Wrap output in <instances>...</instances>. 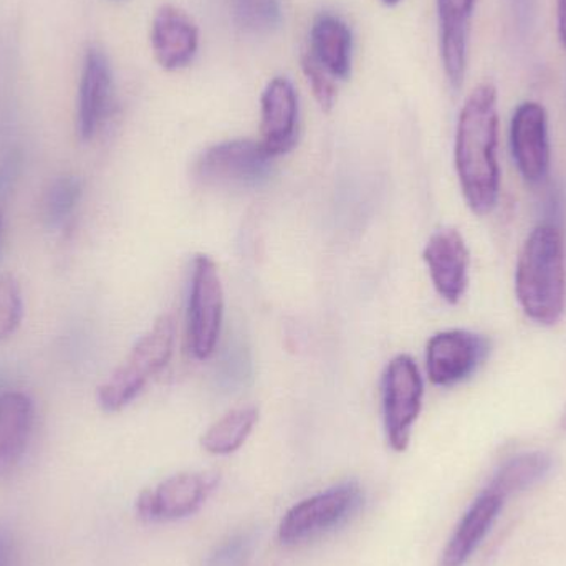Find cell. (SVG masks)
Returning a JSON list of instances; mask_svg holds the SVG:
<instances>
[{"label": "cell", "instance_id": "cell-1", "mask_svg": "<svg viewBox=\"0 0 566 566\" xmlns=\"http://www.w3.org/2000/svg\"><path fill=\"white\" fill-rule=\"evenodd\" d=\"M497 90L492 83H482L465 99L455 133V168L465 201L475 214H488L497 205Z\"/></svg>", "mask_w": 566, "mask_h": 566}, {"label": "cell", "instance_id": "cell-2", "mask_svg": "<svg viewBox=\"0 0 566 566\" xmlns=\"http://www.w3.org/2000/svg\"><path fill=\"white\" fill-rule=\"evenodd\" d=\"M515 290L525 315L541 325H555L565 312L566 268L564 231L544 222L522 248Z\"/></svg>", "mask_w": 566, "mask_h": 566}, {"label": "cell", "instance_id": "cell-3", "mask_svg": "<svg viewBox=\"0 0 566 566\" xmlns=\"http://www.w3.org/2000/svg\"><path fill=\"white\" fill-rule=\"evenodd\" d=\"M176 326L169 315L158 318L133 346L125 361L98 388V405L105 412H118L132 405L156 375L168 366L175 352Z\"/></svg>", "mask_w": 566, "mask_h": 566}, {"label": "cell", "instance_id": "cell-4", "mask_svg": "<svg viewBox=\"0 0 566 566\" xmlns=\"http://www.w3.org/2000/svg\"><path fill=\"white\" fill-rule=\"evenodd\" d=\"M274 159L261 142L232 139L206 149L196 176L214 188H255L271 178Z\"/></svg>", "mask_w": 566, "mask_h": 566}, {"label": "cell", "instance_id": "cell-5", "mask_svg": "<svg viewBox=\"0 0 566 566\" xmlns=\"http://www.w3.org/2000/svg\"><path fill=\"white\" fill-rule=\"evenodd\" d=\"M361 502V489L356 484L336 485L305 499L283 515L279 541L286 547H293L319 537L348 521Z\"/></svg>", "mask_w": 566, "mask_h": 566}, {"label": "cell", "instance_id": "cell-6", "mask_svg": "<svg viewBox=\"0 0 566 566\" xmlns=\"http://www.w3.org/2000/svg\"><path fill=\"white\" fill-rule=\"evenodd\" d=\"M224 318V289L218 265L209 255H198L192 262L189 290V348L198 359L211 358L221 335Z\"/></svg>", "mask_w": 566, "mask_h": 566}, {"label": "cell", "instance_id": "cell-7", "mask_svg": "<svg viewBox=\"0 0 566 566\" xmlns=\"http://www.w3.org/2000/svg\"><path fill=\"white\" fill-rule=\"evenodd\" d=\"M422 395L424 385L415 359L408 355L391 359L382 378V412L386 438L392 451L408 449L412 426L421 412Z\"/></svg>", "mask_w": 566, "mask_h": 566}, {"label": "cell", "instance_id": "cell-8", "mask_svg": "<svg viewBox=\"0 0 566 566\" xmlns=\"http://www.w3.org/2000/svg\"><path fill=\"white\" fill-rule=\"evenodd\" d=\"M216 472H185L166 479L158 488L143 492L136 501L139 517L153 524L175 522L195 515L218 485Z\"/></svg>", "mask_w": 566, "mask_h": 566}, {"label": "cell", "instance_id": "cell-9", "mask_svg": "<svg viewBox=\"0 0 566 566\" xmlns=\"http://www.w3.org/2000/svg\"><path fill=\"white\" fill-rule=\"evenodd\" d=\"M489 355L484 336L465 329H449L432 336L426 349L428 375L434 385L451 388L478 371Z\"/></svg>", "mask_w": 566, "mask_h": 566}, {"label": "cell", "instance_id": "cell-10", "mask_svg": "<svg viewBox=\"0 0 566 566\" xmlns=\"http://www.w3.org/2000/svg\"><path fill=\"white\" fill-rule=\"evenodd\" d=\"M512 153L522 176L541 185L551 171V138L547 112L541 103L525 102L514 113L511 126Z\"/></svg>", "mask_w": 566, "mask_h": 566}, {"label": "cell", "instance_id": "cell-11", "mask_svg": "<svg viewBox=\"0 0 566 566\" xmlns=\"http://www.w3.org/2000/svg\"><path fill=\"white\" fill-rule=\"evenodd\" d=\"M262 145L274 158L295 148L298 139V96L285 76H275L261 98Z\"/></svg>", "mask_w": 566, "mask_h": 566}, {"label": "cell", "instance_id": "cell-12", "mask_svg": "<svg viewBox=\"0 0 566 566\" xmlns=\"http://www.w3.org/2000/svg\"><path fill=\"white\" fill-rule=\"evenodd\" d=\"M151 46L161 69L168 72L186 69L198 55V25L185 10L166 3L153 17Z\"/></svg>", "mask_w": 566, "mask_h": 566}, {"label": "cell", "instance_id": "cell-13", "mask_svg": "<svg viewBox=\"0 0 566 566\" xmlns=\"http://www.w3.org/2000/svg\"><path fill=\"white\" fill-rule=\"evenodd\" d=\"M424 261L439 295L452 305L461 302L469 283V251L464 238L455 229H441L429 239Z\"/></svg>", "mask_w": 566, "mask_h": 566}, {"label": "cell", "instance_id": "cell-14", "mask_svg": "<svg viewBox=\"0 0 566 566\" xmlns=\"http://www.w3.org/2000/svg\"><path fill=\"white\" fill-rule=\"evenodd\" d=\"M113 73L108 56L103 50L90 49L83 60L80 78L78 109H76V132L83 142L95 138L102 128L109 103H112Z\"/></svg>", "mask_w": 566, "mask_h": 566}, {"label": "cell", "instance_id": "cell-15", "mask_svg": "<svg viewBox=\"0 0 566 566\" xmlns=\"http://www.w3.org/2000/svg\"><path fill=\"white\" fill-rule=\"evenodd\" d=\"M474 6L475 0H438L442 65L454 88L462 85L468 70L469 33Z\"/></svg>", "mask_w": 566, "mask_h": 566}, {"label": "cell", "instance_id": "cell-16", "mask_svg": "<svg viewBox=\"0 0 566 566\" xmlns=\"http://www.w3.org/2000/svg\"><path fill=\"white\" fill-rule=\"evenodd\" d=\"M35 409L20 391L0 392V478L22 461L32 438Z\"/></svg>", "mask_w": 566, "mask_h": 566}, {"label": "cell", "instance_id": "cell-17", "mask_svg": "<svg viewBox=\"0 0 566 566\" xmlns=\"http://www.w3.org/2000/svg\"><path fill=\"white\" fill-rule=\"evenodd\" d=\"M310 55L335 80L352 75L353 35L348 23L335 13L323 12L310 29Z\"/></svg>", "mask_w": 566, "mask_h": 566}, {"label": "cell", "instance_id": "cell-18", "mask_svg": "<svg viewBox=\"0 0 566 566\" xmlns=\"http://www.w3.org/2000/svg\"><path fill=\"white\" fill-rule=\"evenodd\" d=\"M502 505L504 499L489 489L475 499L442 554V566H462L471 558L494 525Z\"/></svg>", "mask_w": 566, "mask_h": 566}, {"label": "cell", "instance_id": "cell-19", "mask_svg": "<svg viewBox=\"0 0 566 566\" xmlns=\"http://www.w3.org/2000/svg\"><path fill=\"white\" fill-rule=\"evenodd\" d=\"M258 421L259 409L255 406L232 409L206 431L201 439L202 449L214 455L232 454L244 446Z\"/></svg>", "mask_w": 566, "mask_h": 566}, {"label": "cell", "instance_id": "cell-20", "mask_svg": "<svg viewBox=\"0 0 566 566\" xmlns=\"http://www.w3.org/2000/svg\"><path fill=\"white\" fill-rule=\"evenodd\" d=\"M551 469L552 459L544 452L515 455L499 469L488 489L505 501L509 495L534 488L551 472Z\"/></svg>", "mask_w": 566, "mask_h": 566}, {"label": "cell", "instance_id": "cell-21", "mask_svg": "<svg viewBox=\"0 0 566 566\" xmlns=\"http://www.w3.org/2000/svg\"><path fill=\"white\" fill-rule=\"evenodd\" d=\"M82 199V181L76 176L63 175L53 179L42 201L43 222L50 231L69 228Z\"/></svg>", "mask_w": 566, "mask_h": 566}, {"label": "cell", "instance_id": "cell-22", "mask_svg": "<svg viewBox=\"0 0 566 566\" xmlns=\"http://www.w3.org/2000/svg\"><path fill=\"white\" fill-rule=\"evenodd\" d=\"M232 19L245 32L269 35L282 23L281 0H228Z\"/></svg>", "mask_w": 566, "mask_h": 566}, {"label": "cell", "instance_id": "cell-23", "mask_svg": "<svg viewBox=\"0 0 566 566\" xmlns=\"http://www.w3.org/2000/svg\"><path fill=\"white\" fill-rule=\"evenodd\" d=\"M22 316L23 300L19 281L12 274L0 275V345L15 335Z\"/></svg>", "mask_w": 566, "mask_h": 566}, {"label": "cell", "instance_id": "cell-24", "mask_svg": "<svg viewBox=\"0 0 566 566\" xmlns=\"http://www.w3.org/2000/svg\"><path fill=\"white\" fill-rule=\"evenodd\" d=\"M302 69L305 73L306 80H308L310 86H312L313 95H315L316 102L322 106V109L329 112L335 106L336 95V83L335 78L310 55L308 50L303 52L302 55Z\"/></svg>", "mask_w": 566, "mask_h": 566}, {"label": "cell", "instance_id": "cell-25", "mask_svg": "<svg viewBox=\"0 0 566 566\" xmlns=\"http://www.w3.org/2000/svg\"><path fill=\"white\" fill-rule=\"evenodd\" d=\"M251 551L252 538L248 534L234 535L212 552L208 566H242Z\"/></svg>", "mask_w": 566, "mask_h": 566}, {"label": "cell", "instance_id": "cell-26", "mask_svg": "<svg viewBox=\"0 0 566 566\" xmlns=\"http://www.w3.org/2000/svg\"><path fill=\"white\" fill-rule=\"evenodd\" d=\"M19 153H12V155L7 156L2 165H0V209H2V205L7 201V198H9L13 182H15L17 176H19Z\"/></svg>", "mask_w": 566, "mask_h": 566}, {"label": "cell", "instance_id": "cell-27", "mask_svg": "<svg viewBox=\"0 0 566 566\" xmlns=\"http://www.w3.org/2000/svg\"><path fill=\"white\" fill-rule=\"evenodd\" d=\"M17 547L12 532L0 527V566H15Z\"/></svg>", "mask_w": 566, "mask_h": 566}, {"label": "cell", "instance_id": "cell-28", "mask_svg": "<svg viewBox=\"0 0 566 566\" xmlns=\"http://www.w3.org/2000/svg\"><path fill=\"white\" fill-rule=\"evenodd\" d=\"M558 36L566 49V0H558L557 6Z\"/></svg>", "mask_w": 566, "mask_h": 566}, {"label": "cell", "instance_id": "cell-29", "mask_svg": "<svg viewBox=\"0 0 566 566\" xmlns=\"http://www.w3.org/2000/svg\"><path fill=\"white\" fill-rule=\"evenodd\" d=\"M381 2L385 3V6L395 7L398 6L401 0H381Z\"/></svg>", "mask_w": 566, "mask_h": 566}, {"label": "cell", "instance_id": "cell-30", "mask_svg": "<svg viewBox=\"0 0 566 566\" xmlns=\"http://www.w3.org/2000/svg\"><path fill=\"white\" fill-rule=\"evenodd\" d=\"M2 226H3V214H2V209H0V235H2Z\"/></svg>", "mask_w": 566, "mask_h": 566}, {"label": "cell", "instance_id": "cell-31", "mask_svg": "<svg viewBox=\"0 0 566 566\" xmlns=\"http://www.w3.org/2000/svg\"><path fill=\"white\" fill-rule=\"evenodd\" d=\"M564 426H565V428H566V416H565V421H564Z\"/></svg>", "mask_w": 566, "mask_h": 566}]
</instances>
